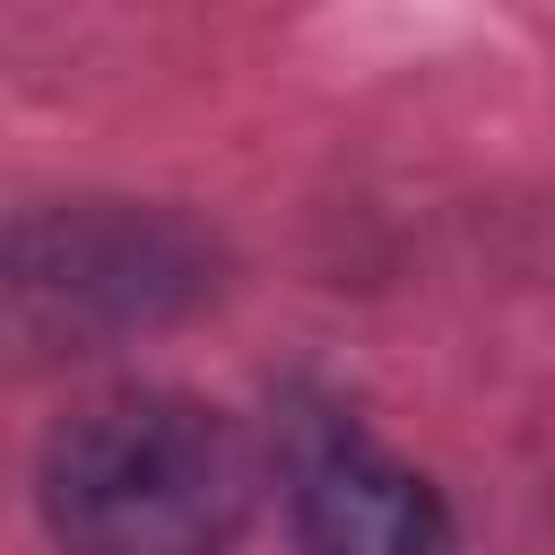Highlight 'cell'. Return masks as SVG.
I'll list each match as a JSON object with an SVG mask.
<instances>
[{
	"label": "cell",
	"instance_id": "cell-1",
	"mask_svg": "<svg viewBox=\"0 0 555 555\" xmlns=\"http://www.w3.org/2000/svg\"><path fill=\"white\" fill-rule=\"evenodd\" d=\"M43 520L69 555H225L251 520V451L182 390H113L43 442Z\"/></svg>",
	"mask_w": 555,
	"mask_h": 555
},
{
	"label": "cell",
	"instance_id": "cell-2",
	"mask_svg": "<svg viewBox=\"0 0 555 555\" xmlns=\"http://www.w3.org/2000/svg\"><path fill=\"white\" fill-rule=\"evenodd\" d=\"M199 286V251L165 217L78 208L35 217L17 234V321L26 338H95L130 321H165Z\"/></svg>",
	"mask_w": 555,
	"mask_h": 555
},
{
	"label": "cell",
	"instance_id": "cell-3",
	"mask_svg": "<svg viewBox=\"0 0 555 555\" xmlns=\"http://www.w3.org/2000/svg\"><path fill=\"white\" fill-rule=\"evenodd\" d=\"M286 477H295L304 555H442L451 538L442 494L416 468H399L373 434H356L347 416L304 425L286 451Z\"/></svg>",
	"mask_w": 555,
	"mask_h": 555
}]
</instances>
